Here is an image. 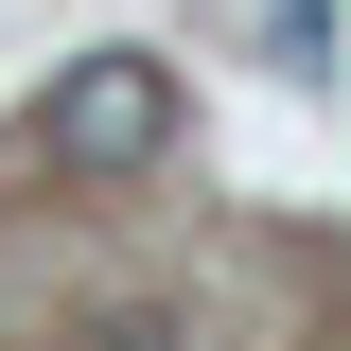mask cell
<instances>
[{
    "label": "cell",
    "instance_id": "obj_1",
    "mask_svg": "<svg viewBox=\"0 0 351 351\" xmlns=\"http://www.w3.org/2000/svg\"><path fill=\"white\" fill-rule=\"evenodd\" d=\"M36 141H53L71 176H141V158H176V71H158V53H88V71H53Z\"/></svg>",
    "mask_w": 351,
    "mask_h": 351
}]
</instances>
